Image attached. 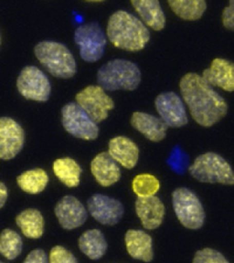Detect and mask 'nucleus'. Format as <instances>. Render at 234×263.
I'll return each instance as SVG.
<instances>
[{
  "label": "nucleus",
  "instance_id": "6ab92c4d",
  "mask_svg": "<svg viewBox=\"0 0 234 263\" xmlns=\"http://www.w3.org/2000/svg\"><path fill=\"white\" fill-rule=\"evenodd\" d=\"M131 124L136 130L144 135L147 139L152 142H160L167 136L168 126L160 118L155 115L136 111L131 117Z\"/></svg>",
  "mask_w": 234,
  "mask_h": 263
},
{
  "label": "nucleus",
  "instance_id": "a878e982",
  "mask_svg": "<svg viewBox=\"0 0 234 263\" xmlns=\"http://www.w3.org/2000/svg\"><path fill=\"white\" fill-rule=\"evenodd\" d=\"M16 183L26 193L36 195L46 189L49 183V176L43 169H31L19 176Z\"/></svg>",
  "mask_w": 234,
  "mask_h": 263
},
{
  "label": "nucleus",
  "instance_id": "f03ea898",
  "mask_svg": "<svg viewBox=\"0 0 234 263\" xmlns=\"http://www.w3.org/2000/svg\"><path fill=\"white\" fill-rule=\"evenodd\" d=\"M107 37L113 45L128 51H139L150 41V32L137 16L124 10L114 13L107 24Z\"/></svg>",
  "mask_w": 234,
  "mask_h": 263
},
{
  "label": "nucleus",
  "instance_id": "c756f323",
  "mask_svg": "<svg viewBox=\"0 0 234 263\" xmlns=\"http://www.w3.org/2000/svg\"><path fill=\"white\" fill-rule=\"evenodd\" d=\"M193 263H230L220 251L205 248L197 251L193 258Z\"/></svg>",
  "mask_w": 234,
  "mask_h": 263
},
{
  "label": "nucleus",
  "instance_id": "b1692460",
  "mask_svg": "<svg viewBox=\"0 0 234 263\" xmlns=\"http://www.w3.org/2000/svg\"><path fill=\"white\" fill-rule=\"evenodd\" d=\"M53 172L68 187H76L80 185L82 168L76 161L70 157L59 158L54 161Z\"/></svg>",
  "mask_w": 234,
  "mask_h": 263
},
{
  "label": "nucleus",
  "instance_id": "cd10ccee",
  "mask_svg": "<svg viewBox=\"0 0 234 263\" xmlns=\"http://www.w3.org/2000/svg\"><path fill=\"white\" fill-rule=\"evenodd\" d=\"M160 189V183L155 176L150 174H140L132 182V189L138 197L155 196Z\"/></svg>",
  "mask_w": 234,
  "mask_h": 263
},
{
  "label": "nucleus",
  "instance_id": "0eeeda50",
  "mask_svg": "<svg viewBox=\"0 0 234 263\" xmlns=\"http://www.w3.org/2000/svg\"><path fill=\"white\" fill-rule=\"evenodd\" d=\"M74 41L80 56L87 62H98L104 54L107 43L105 33L95 21L79 26L74 31Z\"/></svg>",
  "mask_w": 234,
  "mask_h": 263
},
{
  "label": "nucleus",
  "instance_id": "423d86ee",
  "mask_svg": "<svg viewBox=\"0 0 234 263\" xmlns=\"http://www.w3.org/2000/svg\"><path fill=\"white\" fill-rule=\"evenodd\" d=\"M173 209L177 219L189 230H199L205 222V211L202 202L192 190L178 187L172 193Z\"/></svg>",
  "mask_w": 234,
  "mask_h": 263
},
{
  "label": "nucleus",
  "instance_id": "bb28decb",
  "mask_svg": "<svg viewBox=\"0 0 234 263\" xmlns=\"http://www.w3.org/2000/svg\"><path fill=\"white\" fill-rule=\"evenodd\" d=\"M23 249V241L15 230L6 229L0 234V254L12 260L17 258Z\"/></svg>",
  "mask_w": 234,
  "mask_h": 263
},
{
  "label": "nucleus",
  "instance_id": "393cba45",
  "mask_svg": "<svg viewBox=\"0 0 234 263\" xmlns=\"http://www.w3.org/2000/svg\"><path fill=\"white\" fill-rule=\"evenodd\" d=\"M168 4L173 12L185 21L200 20L207 9L204 0H169Z\"/></svg>",
  "mask_w": 234,
  "mask_h": 263
},
{
  "label": "nucleus",
  "instance_id": "ddd939ff",
  "mask_svg": "<svg viewBox=\"0 0 234 263\" xmlns=\"http://www.w3.org/2000/svg\"><path fill=\"white\" fill-rule=\"evenodd\" d=\"M88 211L95 220L107 226H114L122 219L124 212L119 200L102 194H95L87 201Z\"/></svg>",
  "mask_w": 234,
  "mask_h": 263
},
{
  "label": "nucleus",
  "instance_id": "f8f14e48",
  "mask_svg": "<svg viewBox=\"0 0 234 263\" xmlns=\"http://www.w3.org/2000/svg\"><path fill=\"white\" fill-rule=\"evenodd\" d=\"M25 133L21 124L9 117L0 118V159L10 160L23 149Z\"/></svg>",
  "mask_w": 234,
  "mask_h": 263
},
{
  "label": "nucleus",
  "instance_id": "f257e3e1",
  "mask_svg": "<svg viewBox=\"0 0 234 263\" xmlns=\"http://www.w3.org/2000/svg\"><path fill=\"white\" fill-rule=\"evenodd\" d=\"M179 89L193 119L203 127H210L225 117L228 103L201 75L189 72L181 78Z\"/></svg>",
  "mask_w": 234,
  "mask_h": 263
},
{
  "label": "nucleus",
  "instance_id": "6e6552de",
  "mask_svg": "<svg viewBox=\"0 0 234 263\" xmlns=\"http://www.w3.org/2000/svg\"><path fill=\"white\" fill-rule=\"evenodd\" d=\"M62 123L66 132L79 139L93 141L99 136L97 123L76 103H67L62 107Z\"/></svg>",
  "mask_w": 234,
  "mask_h": 263
},
{
  "label": "nucleus",
  "instance_id": "5701e85b",
  "mask_svg": "<svg viewBox=\"0 0 234 263\" xmlns=\"http://www.w3.org/2000/svg\"><path fill=\"white\" fill-rule=\"evenodd\" d=\"M16 223L27 238H40L43 234L44 218L38 210H23L16 216Z\"/></svg>",
  "mask_w": 234,
  "mask_h": 263
},
{
  "label": "nucleus",
  "instance_id": "9b49d317",
  "mask_svg": "<svg viewBox=\"0 0 234 263\" xmlns=\"http://www.w3.org/2000/svg\"><path fill=\"white\" fill-rule=\"evenodd\" d=\"M156 111L168 127L179 128L189 123L183 100L173 91L162 92L155 100Z\"/></svg>",
  "mask_w": 234,
  "mask_h": 263
},
{
  "label": "nucleus",
  "instance_id": "a211bd4d",
  "mask_svg": "<svg viewBox=\"0 0 234 263\" xmlns=\"http://www.w3.org/2000/svg\"><path fill=\"white\" fill-rule=\"evenodd\" d=\"M91 171L95 180L105 187L115 185L121 178L119 165L107 152L95 156L91 162Z\"/></svg>",
  "mask_w": 234,
  "mask_h": 263
},
{
  "label": "nucleus",
  "instance_id": "4468645a",
  "mask_svg": "<svg viewBox=\"0 0 234 263\" xmlns=\"http://www.w3.org/2000/svg\"><path fill=\"white\" fill-rule=\"evenodd\" d=\"M55 215L64 230H71L83 225L88 218L85 206L74 196H65L55 205Z\"/></svg>",
  "mask_w": 234,
  "mask_h": 263
},
{
  "label": "nucleus",
  "instance_id": "2eb2a0df",
  "mask_svg": "<svg viewBox=\"0 0 234 263\" xmlns=\"http://www.w3.org/2000/svg\"><path fill=\"white\" fill-rule=\"evenodd\" d=\"M201 76L210 86L219 87L226 91H233L234 65L226 59H214L210 68L203 70Z\"/></svg>",
  "mask_w": 234,
  "mask_h": 263
},
{
  "label": "nucleus",
  "instance_id": "2f4dec72",
  "mask_svg": "<svg viewBox=\"0 0 234 263\" xmlns=\"http://www.w3.org/2000/svg\"><path fill=\"white\" fill-rule=\"evenodd\" d=\"M222 24L224 28L230 30L234 29V2L230 0L229 6L224 8L222 12Z\"/></svg>",
  "mask_w": 234,
  "mask_h": 263
},
{
  "label": "nucleus",
  "instance_id": "aec40b11",
  "mask_svg": "<svg viewBox=\"0 0 234 263\" xmlns=\"http://www.w3.org/2000/svg\"><path fill=\"white\" fill-rule=\"evenodd\" d=\"M128 254L133 259H139L145 262L152 261L153 239L151 236L143 230H129L124 237Z\"/></svg>",
  "mask_w": 234,
  "mask_h": 263
},
{
  "label": "nucleus",
  "instance_id": "412c9836",
  "mask_svg": "<svg viewBox=\"0 0 234 263\" xmlns=\"http://www.w3.org/2000/svg\"><path fill=\"white\" fill-rule=\"evenodd\" d=\"M131 4L144 24L156 31L164 29L166 16L157 0H132Z\"/></svg>",
  "mask_w": 234,
  "mask_h": 263
},
{
  "label": "nucleus",
  "instance_id": "7c9ffc66",
  "mask_svg": "<svg viewBox=\"0 0 234 263\" xmlns=\"http://www.w3.org/2000/svg\"><path fill=\"white\" fill-rule=\"evenodd\" d=\"M49 263H79L78 259L64 247L55 246L49 255Z\"/></svg>",
  "mask_w": 234,
  "mask_h": 263
},
{
  "label": "nucleus",
  "instance_id": "f704fd0d",
  "mask_svg": "<svg viewBox=\"0 0 234 263\" xmlns=\"http://www.w3.org/2000/svg\"><path fill=\"white\" fill-rule=\"evenodd\" d=\"M0 44H1V37H0Z\"/></svg>",
  "mask_w": 234,
  "mask_h": 263
},
{
  "label": "nucleus",
  "instance_id": "473e14b6",
  "mask_svg": "<svg viewBox=\"0 0 234 263\" xmlns=\"http://www.w3.org/2000/svg\"><path fill=\"white\" fill-rule=\"evenodd\" d=\"M23 263H49V259L45 251L37 249L29 252Z\"/></svg>",
  "mask_w": 234,
  "mask_h": 263
},
{
  "label": "nucleus",
  "instance_id": "c9c22d12",
  "mask_svg": "<svg viewBox=\"0 0 234 263\" xmlns=\"http://www.w3.org/2000/svg\"><path fill=\"white\" fill-rule=\"evenodd\" d=\"M0 263H4V262H3V261H1V260H0Z\"/></svg>",
  "mask_w": 234,
  "mask_h": 263
},
{
  "label": "nucleus",
  "instance_id": "9d476101",
  "mask_svg": "<svg viewBox=\"0 0 234 263\" xmlns=\"http://www.w3.org/2000/svg\"><path fill=\"white\" fill-rule=\"evenodd\" d=\"M75 100L79 106L96 123L106 119L108 112L115 108L113 99L101 87L95 85L85 87L79 91Z\"/></svg>",
  "mask_w": 234,
  "mask_h": 263
},
{
  "label": "nucleus",
  "instance_id": "dca6fc26",
  "mask_svg": "<svg viewBox=\"0 0 234 263\" xmlns=\"http://www.w3.org/2000/svg\"><path fill=\"white\" fill-rule=\"evenodd\" d=\"M136 212L145 229L152 230L162 224L166 209L160 198L156 196L138 197L136 201Z\"/></svg>",
  "mask_w": 234,
  "mask_h": 263
},
{
  "label": "nucleus",
  "instance_id": "4be33fe9",
  "mask_svg": "<svg viewBox=\"0 0 234 263\" xmlns=\"http://www.w3.org/2000/svg\"><path fill=\"white\" fill-rule=\"evenodd\" d=\"M79 249L91 259H99L107 251L106 239L100 230H89L79 238Z\"/></svg>",
  "mask_w": 234,
  "mask_h": 263
},
{
  "label": "nucleus",
  "instance_id": "1a4fd4ad",
  "mask_svg": "<svg viewBox=\"0 0 234 263\" xmlns=\"http://www.w3.org/2000/svg\"><path fill=\"white\" fill-rule=\"evenodd\" d=\"M16 88L24 98L36 102H47L51 85L47 75L35 66L24 67L16 80Z\"/></svg>",
  "mask_w": 234,
  "mask_h": 263
},
{
  "label": "nucleus",
  "instance_id": "7ed1b4c3",
  "mask_svg": "<svg viewBox=\"0 0 234 263\" xmlns=\"http://www.w3.org/2000/svg\"><path fill=\"white\" fill-rule=\"evenodd\" d=\"M96 80L103 90H135L141 82V71L134 62L115 59L99 69Z\"/></svg>",
  "mask_w": 234,
  "mask_h": 263
},
{
  "label": "nucleus",
  "instance_id": "c85d7f7f",
  "mask_svg": "<svg viewBox=\"0 0 234 263\" xmlns=\"http://www.w3.org/2000/svg\"><path fill=\"white\" fill-rule=\"evenodd\" d=\"M167 164L174 172L179 175L184 174L187 169H189V156L179 145H175L167 160Z\"/></svg>",
  "mask_w": 234,
  "mask_h": 263
},
{
  "label": "nucleus",
  "instance_id": "39448f33",
  "mask_svg": "<svg viewBox=\"0 0 234 263\" xmlns=\"http://www.w3.org/2000/svg\"><path fill=\"white\" fill-rule=\"evenodd\" d=\"M190 175L202 183L232 185L234 173L228 161L217 153L208 152L197 156L189 166Z\"/></svg>",
  "mask_w": 234,
  "mask_h": 263
},
{
  "label": "nucleus",
  "instance_id": "20e7f679",
  "mask_svg": "<svg viewBox=\"0 0 234 263\" xmlns=\"http://www.w3.org/2000/svg\"><path fill=\"white\" fill-rule=\"evenodd\" d=\"M34 53L41 65L56 78H73L76 74L77 65L74 55L62 43L41 41L35 46Z\"/></svg>",
  "mask_w": 234,
  "mask_h": 263
},
{
  "label": "nucleus",
  "instance_id": "72a5a7b5",
  "mask_svg": "<svg viewBox=\"0 0 234 263\" xmlns=\"http://www.w3.org/2000/svg\"><path fill=\"white\" fill-rule=\"evenodd\" d=\"M8 192L7 186L3 182L0 181V209L4 206L5 203L8 199Z\"/></svg>",
  "mask_w": 234,
  "mask_h": 263
},
{
  "label": "nucleus",
  "instance_id": "f3484780",
  "mask_svg": "<svg viewBox=\"0 0 234 263\" xmlns=\"http://www.w3.org/2000/svg\"><path fill=\"white\" fill-rule=\"evenodd\" d=\"M108 154L112 158L127 169L134 168L139 158L137 144L125 136H116L108 144Z\"/></svg>",
  "mask_w": 234,
  "mask_h": 263
}]
</instances>
